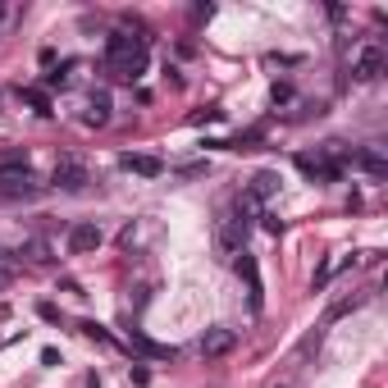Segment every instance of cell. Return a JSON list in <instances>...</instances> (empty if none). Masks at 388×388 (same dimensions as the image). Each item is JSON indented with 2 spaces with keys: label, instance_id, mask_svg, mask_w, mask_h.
<instances>
[{
  "label": "cell",
  "instance_id": "cell-1",
  "mask_svg": "<svg viewBox=\"0 0 388 388\" xmlns=\"http://www.w3.org/2000/svg\"><path fill=\"white\" fill-rule=\"evenodd\" d=\"M151 55H146V37H128V33H110L105 37V69L119 82H133L146 73Z\"/></svg>",
  "mask_w": 388,
  "mask_h": 388
},
{
  "label": "cell",
  "instance_id": "cell-2",
  "mask_svg": "<svg viewBox=\"0 0 388 388\" xmlns=\"http://www.w3.org/2000/svg\"><path fill=\"white\" fill-rule=\"evenodd\" d=\"M42 192V183H37V174L28 169V160L23 155H10L5 165H0V197H37Z\"/></svg>",
  "mask_w": 388,
  "mask_h": 388
},
{
  "label": "cell",
  "instance_id": "cell-3",
  "mask_svg": "<svg viewBox=\"0 0 388 388\" xmlns=\"http://www.w3.org/2000/svg\"><path fill=\"white\" fill-rule=\"evenodd\" d=\"M384 64H388L384 42H366L361 51H356V60H352V78L356 82H375V78L384 73Z\"/></svg>",
  "mask_w": 388,
  "mask_h": 388
},
{
  "label": "cell",
  "instance_id": "cell-4",
  "mask_svg": "<svg viewBox=\"0 0 388 388\" xmlns=\"http://www.w3.org/2000/svg\"><path fill=\"white\" fill-rule=\"evenodd\" d=\"M51 183H55L60 192H82L91 178H87V165H82V160H73V155H60V160H55V174H51Z\"/></svg>",
  "mask_w": 388,
  "mask_h": 388
},
{
  "label": "cell",
  "instance_id": "cell-5",
  "mask_svg": "<svg viewBox=\"0 0 388 388\" xmlns=\"http://www.w3.org/2000/svg\"><path fill=\"white\" fill-rule=\"evenodd\" d=\"M238 274L247 279V297H252V310L261 315V310H265V283H261V270H256V256H252V252H238Z\"/></svg>",
  "mask_w": 388,
  "mask_h": 388
},
{
  "label": "cell",
  "instance_id": "cell-6",
  "mask_svg": "<svg viewBox=\"0 0 388 388\" xmlns=\"http://www.w3.org/2000/svg\"><path fill=\"white\" fill-rule=\"evenodd\" d=\"M297 169H301L306 178H324V183H338V178H343V165H338V160H324V155H306V151L297 155Z\"/></svg>",
  "mask_w": 388,
  "mask_h": 388
},
{
  "label": "cell",
  "instance_id": "cell-7",
  "mask_svg": "<svg viewBox=\"0 0 388 388\" xmlns=\"http://www.w3.org/2000/svg\"><path fill=\"white\" fill-rule=\"evenodd\" d=\"M233 347H238V333H233V329H206L197 352L206 356V361H215V356H229Z\"/></svg>",
  "mask_w": 388,
  "mask_h": 388
},
{
  "label": "cell",
  "instance_id": "cell-8",
  "mask_svg": "<svg viewBox=\"0 0 388 388\" xmlns=\"http://www.w3.org/2000/svg\"><path fill=\"white\" fill-rule=\"evenodd\" d=\"M242 238H247V229L224 211L220 224H215V242H220V252H242Z\"/></svg>",
  "mask_w": 388,
  "mask_h": 388
},
{
  "label": "cell",
  "instance_id": "cell-9",
  "mask_svg": "<svg viewBox=\"0 0 388 388\" xmlns=\"http://www.w3.org/2000/svg\"><path fill=\"white\" fill-rule=\"evenodd\" d=\"M96 247H100L96 224H73V229H69V252L73 256H87V252H96Z\"/></svg>",
  "mask_w": 388,
  "mask_h": 388
},
{
  "label": "cell",
  "instance_id": "cell-10",
  "mask_svg": "<svg viewBox=\"0 0 388 388\" xmlns=\"http://www.w3.org/2000/svg\"><path fill=\"white\" fill-rule=\"evenodd\" d=\"M119 165L128 169V174H142V178H160V174H165V160H160V155H133V151H128Z\"/></svg>",
  "mask_w": 388,
  "mask_h": 388
},
{
  "label": "cell",
  "instance_id": "cell-11",
  "mask_svg": "<svg viewBox=\"0 0 388 388\" xmlns=\"http://www.w3.org/2000/svg\"><path fill=\"white\" fill-rule=\"evenodd\" d=\"M352 165H356V169H366L370 178H384V174H388V160H384V151H379V146H366V151H352Z\"/></svg>",
  "mask_w": 388,
  "mask_h": 388
},
{
  "label": "cell",
  "instance_id": "cell-12",
  "mask_svg": "<svg viewBox=\"0 0 388 388\" xmlns=\"http://www.w3.org/2000/svg\"><path fill=\"white\" fill-rule=\"evenodd\" d=\"M133 347H137L142 356H151V361H174V356H178L169 343H151V338H146L142 329H133Z\"/></svg>",
  "mask_w": 388,
  "mask_h": 388
},
{
  "label": "cell",
  "instance_id": "cell-13",
  "mask_svg": "<svg viewBox=\"0 0 388 388\" xmlns=\"http://www.w3.org/2000/svg\"><path fill=\"white\" fill-rule=\"evenodd\" d=\"M279 183H283V178H279L274 169H261V174L252 178V188H247V192H252L256 201H265V197H274V192H279Z\"/></svg>",
  "mask_w": 388,
  "mask_h": 388
},
{
  "label": "cell",
  "instance_id": "cell-14",
  "mask_svg": "<svg viewBox=\"0 0 388 388\" xmlns=\"http://www.w3.org/2000/svg\"><path fill=\"white\" fill-rule=\"evenodd\" d=\"M19 256H28L33 265H51V261H55V252H51V242H46V238H28V242L19 247Z\"/></svg>",
  "mask_w": 388,
  "mask_h": 388
},
{
  "label": "cell",
  "instance_id": "cell-15",
  "mask_svg": "<svg viewBox=\"0 0 388 388\" xmlns=\"http://www.w3.org/2000/svg\"><path fill=\"white\" fill-rule=\"evenodd\" d=\"M87 123H110V96H105V91H96V96H91V105H87Z\"/></svg>",
  "mask_w": 388,
  "mask_h": 388
},
{
  "label": "cell",
  "instance_id": "cell-16",
  "mask_svg": "<svg viewBox=\"0 0 388 388\" xmlns=\"http://www.w3.org/2000/svg\"><path fill=\"white\" fill-rule=\"evenodd\" d=\"M19 96L28 100V105H33L37 114H51V96H46L42 87H19Z\"/></svg>",
  "mask_w": 388,
  "mask_h": 388
},
{
  "label": "cell",
  "instance_id": "cell-17",
  "mask_svg": "<svg viewBox=\"0 0 388 388\" xmlns=\"http://www.w3.org/2000/svg\"><path fill=\"white\" fill-rule=\"evenodd\" d=\"M78 329L87 333V338H100V343H110V333L100 329V324H96V320H82V324H78Z\"/></svg>",
  "mask_w": 388,
  "mask_h": 388
},
{
  "label": "cell",
  "instance_id": "cell-18",
  "mask_svg": "<svg viewBox=\"0 0 388 388\" xmlns=\"http://www.w3.org/2000/svg\"><path fill=\"white\" fill-rule=\"evenodd\" d=\"M270 100H274V105H288V100H292V87H288V82H274Z\"/></svg>",
  "mask_w": 388,
  "mask_h": 388
},
{
  "label": "cell",
  "instance_id": "cell-19",
  "mask_svg": "<svg viewBox=\"0 0 388 388\" xmlns=\"http://www.w3.org/2000/svg\"><path fill=\"white\" fill-rule=\"evenodd\" d=\"M192 119H197V123H220V119H224V110H220V105H211V110H197Z\"/></svg>",
  "mask_w": 388,
  "mask_h": 388
},
{
  "label": "cell",
  "instance_id": "cell-20",
  "mask_svg": "<svg viewBox=\"0 0 388 388\" xmlns=\"http://www.w3.org/2000/svg\"><path fill=\"white\" fill-rule=\"evenodd\" d=\"M261 229H265V233H274V238H279V233H283V220H274V215H261Z\"/></svg>",
  "mask_w": 388,
  "mask_h": 388
},
{
  "label": "cell",
  "instance_id": "cell-21",
  "mask_svg": "<svg viewBox=\"0 0 388 388\" xmlns=\"http://www.w3.org/2000/svg\"><path fill=\"white\" fill-rule=\"evenodd\" d=\"M133 384H137V388H146V384H151V370H142V366H133Z\"/></svg>",
  "mask_w": 388,
  "mask_h": 388
},
{
  "label": "cell",
  "instance_id": "cell-22",
  "mask_svg": "<svg viewBox=\"0 0 388 388\" xmlns=\"http://www.w3.org/2000/svg\"><path fill=\"white\" fill-rule=\"evenodd\" d=\"M42 366H60V352H55V347H42Z\"/></svg>",
  "mask_w": 388,
  "mask_h": 388
},
{
  "label": "cell",
  "instance_id": "cell-23",
  "mask_svg": "<svg viewBox=\"0 0 388 388\" xmlns=\"http://www.w3.org/2000/svg\"><path fill=\"white\" fill-rule=\"evenodd\" d=\"M5 283H10V274H5V270H0V288H5Z\"/></svg>",
  "mask_w": 388,
  "mask_h": 388
},
{
  "label": "cell",
  "instance_id": "cell-24",
  "mask_svg": "<svg viewBox=\"0 0 388 388\" xmlns=\"http://www.w3.org/2000/svg\"><path fill=\"white\" fill-rule=\"evenodd\" d=\"M0 14H5V10H0Z\"/></svg>",
  "mask_w": 388,
  "mask_h": 388
}]
</instances>
